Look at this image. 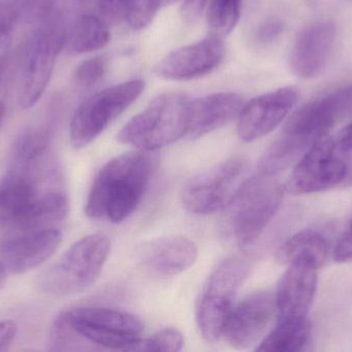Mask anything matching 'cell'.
Instances as JSON below:
<instances>
[{"label": "cell", "mask_w": 352, "mask_h": 352, "mask_svg": "<svg viewBox=\"0 0 352 352\" xmlns=\"http://www.w3.org/2000/svg\"><path fill=\"white\" fill-rule=\"evenodd\" d=\"M18 334V326L12 320L0 322V351H6L14 343Z\"/></svg>", "instance_id": "36"}, {"label": "cell", "mask_w": 352, "mask_h": 352, "mask_svg": "<svg viewBox=\"0 0 352 352\" xmlns=\"http://www.w3.org/2000/svg\"><path fill=\"white\" fill-rule=\"evenodd\" d=\"M144 81H126L103 89L85 99L72 118L70 143L76 149L94 142L144 92Z\"/></svg>", "instance_id": "7"}, {"label": "cell", "mask_w": 352, "mask_h": 352, "mask_svg": "<svg viewBox=\"0 0 352 352\" xmlns=\"http://www.w3.org/2000/svg\"><path fill=\"white\" fill-rule=\"evenodd\" d=\"M190 99L179 92L159 95L118 134L121 144L157 151L186 136Z\"/></svg>", "instance_id": "3"}, {"label": "cell", "mask_w": 352, "mask_h": 352, "mask_svg": "<svg viewBox=\"0 0 352 352\" xmlns=\"http://www.w3.org/2000/svg\"><path fill=\"white\" fill-rule=\"evenodd\" d=\"M337 146L342 152L352 151V122L347 124L336 138Z\"/></svg>", "instance_id": "37"}, {"label": "cell", "mask_w": 352, "mask_h": 352, "mask_svg": "<svg viewBox=\"0 0 352 352\" xmlns=\"http://www.w3.org/2000/svg\"><path fill=\"white\" fill-rule=\"evenodd\" d=\"M19 20L18 12L12 0H0V51L10 48L14 26Z\"/></svg>", "instance_id": "31"}, {"label": "cell", "mask_w": 352, "mask_h": 352, "mask_svg": "<svg viewBox=\"0 0 352 352\" xmlns=\"http://www.w3.org/2000/svg\"><path fill=\"white\" fill-rule=\"evenodd\" d=\"M311 333L309 318L277 320L270 331L256 347V351L297 352L303 351Z\"/></svg>", "instance_id": "24"}, {"label": "cell", "mask_w": 352, "mask_h": 352, "mask_svg": "<svg viewBox=\"0 0 352 352\" xmlns=\"http://www.w3.org/2000/svg\"><path fill=\"white\" fill-rule=\"evenodd\" d=\"M351 105L352 86L333 91L294 112L285 122L283 134L311 146L320 136L329 134L337 120Z\"/></svg>", "instance_id": "14"}, {"label": "cell", "mask_w": 352, "mask_h": 352, "mask_svg": "<svg viewBox=\"0 0 352 352\" xmlns=\"http://www.w3.org/2000/svg\"><path fill=\"white\" fill-rule=\"evenodd\" d=\"M111 249V240L105 234L94 233L82 238L39 276V289L54 297H67L86 291L100 276Z\"/></svg>", "instance_id": "4"}, {"label": "cell", "mask_w": 352, "mask_h": 352, "mask_svg": "<svg viewBox=\"0 0 352 352\" xmlns=\"http://www.w3.org/2000/svg\"><path fill=\"white\" fill-rule=\"evenodd\" d=\"M107 60L102 56L82 61L74 72V82L80 88H91L102 80L107 72Z\"/></svg>", "instance_id": "29"}, {"label": "cell", "mask_w": 352, "mask_h": 352, "mask_svg": "<svg viewBox=\"0 0 352 352\" xmlns=\"http://www.w3.org/2000/svg\"><path fill=\"white\" fill-rule=\"evenodd\" d=\"M283 194L276 176L258 173L248 178L223 210V235L239 247L254 243L278 212Z\"/></svg>", "instance_id": "2"}, {"label": "cell", "mask_w": 352, "mask_h": 352, "mask_svg": "<svg viewBox=\"0 0 352 352\" xmlns=\"http://www.w3.org/2000/svg\"><path fill=\"white\" fill-rule=\"evenodd\" d=\"M198 248L184 236L157 238L142 244L138 251L142 268L152 276L169 278L186 272L196 262Z\"/></svg>", "instance_id": "18"}, {"label": "cell", "mask_w": 352, "mask_h": 352, "mask_svg": "<svg viewBox=\"0 0 352 352\" xmlns=\"http://www.w3.org/2000/svg\"><path fill=\"white\" fill-rule=\"evenodd\" d=\"M329 245L324 237L314 229H303L287 240L276 252L279 264L309 262L320 270L328 260Z\"/></svg>", "instance_id": "22"}, {"label": "cell", "mask_w": 352, "mask_h": 352, "mask_svg": "<svg viewBox=\"0 0 352 352\" xmlns=\"http://www.w3.org/2000/svg\"><path fill=\"white\" fill-rule=\"evenodd\" d=\"M252 269L250 256L236 254L219 262L209 275L196 304L197 326L207 342L221 340L226 320Z\"/></svg>", "instance_id": "5"}, {"label": "cell", "mask_w": 352, "mask_h": 352, "mask_svg": "<svg viewBox=\"0 0 352 352\" xmlns=\"http://www.w3.org/2000/svg\"><path fill=\"white\" fill-rule=\"evenodd\" d=\"M211 0H182L180 14L186 23H195L201 18Z\"/></svg>", "instance_id": "34"}, {"label": "cell", "mask_w": 352, "mask_h": 352, "mask_svg": "<svg viewBox=\"0 0 352 352\" xmlns=\"http://www.w3.org/2000/svg\"><path fill=\"white\" fill-rule=\"evenodd\" d=\"M277 315L276 300L271 291H254L235 304L230 312L221 339L232 349L242 351L263 338Z\"/></svg>", "instance_id": "11"}, {"label": "cell", "mask_w": 352, "mask_h": 352, "mask_svg": "<svg viewBox=\"0 0 352 352\" xmlns=\"http://www.w3.org/2000/svg\"><path fill=\"white\" fill-rule=\"evenodd\" d=\"M158 165L156 151L124 153L105 163L91 186L85 213L121 223L140 206Z\"/></svg>", "instance_id": "1"}, {"label": "cell", "mask_w": 352, "mask_h": 352, "mask_svg": "<svg viewBox=\"0 0 352 352\" xmlns=\"http://www.w3.org/2000/svg\"><path fill=\"white\" fill-rule=\"evenodd\" d=\"M8 271L6 270L3 265L0 262V289H1L4 283H6V279H8Z\"/></svg>", "instance_id": "39"}, {"label": "cell", "mask_w": 352, "mask_h": 352, "mask_svg": "<svg viewBox=\"0 0 352 352\" xmlns=\"http://www.w3.org/2000/svg\"><path fill=\"white\" fill-rule=\"evenodd\" d=\"M225 55L223 39L211 34L202 41L178 48L165 56L155 68V74L164 80H196L217 70Z\"/></svg>", "instance_id": "15"}, {"label": "cell", "mask_w": 352, "mask_h": 352, "mask_svg": "<svg viewBox=\"0 0 352 352\" xmlns=\"http://www.w3.org/2000/svg\"><path fill=\"white\" fill-rule=\"evenodd\" d=\"M8 49L1 50V51H0V82H1L4 72H6V65H8Z\"/></svg>", "instance_id": "38"}, {"label": "cell", "mask_w": 352, "mask_h": 352, "mask_svg": "<svg viewBox=\"0 0 352 352\" xmlns=\"http://www.w3.org/2000/svg\"><path fill=\"white\" fill-rule=\"evenodd\" d=\"M243 0H211L208 6V25L212 34H230L237 26L242 12Z\"/></svg>", "instance_id": "26"}, {"label": "cell", "mask_w": 352, "mask_h": 352, "mask_svg": "<svg viewBox=\"0 0 352 352\" xmlns=\"http://www.w3.org/2000/svg\"><path fill=\"white\" fill-rule=\"evenodd\" d=\"M238 93L219 92L190 101L186 136L195 140L237 119L244 105Z\"/></svg>", "instance_id": "19"}, {"label": "cell", "mask_w": 352, "mask_h": 352, "mask_svg": "<svg viewBox=\"0 0 352 352\" xmlns=\"http://www.w3.org/2000/svg\"><path fill=\"white\" fill-rule=\"evenodd\" d=\"M305 2L309 8H314L318 3V0H305Z\"/></svg>", "instance_id": "41"}, {"label": "cell", "mask_w": 352, "mask_h": 352, "mask_svg": "<svg viewBox=\"0 0 352 352\" xmlns=\"http://www.w3.org/2000/svg\"><path fill=\"white\" fill-rule=\"evenodd\" d=\"M62 242L59 229L16 231L0 238V262L10 275H21L38 268L52 258Z\"/></svg>", "instance_id": "13"}, {"label": "cell", "mask_w": 352, "mask_h": 352, "mask_svg": "<svg viewBox=\"0 0 352 352\" xmlns=\"http://www.w3.org/2000/svg\"><path fill=\"white\" fill-rule=\"evenodd\" d=\"M336 24L316 21L304 27L294 41L289 55L292 74L301 80L316 78L326 68L336 41Z\"/></svg>", "instance_id": "16"}, {"label": "cell", "mask_w": 352, "mask_h": 352, "mask_svg": "<svg viewBox=\"0 0 352 352\" xmlns=\"http://www.w3.org/2000/svg\"><path fill=\"white\" fill-rule=\"evenodd\" d=\"M4 114H6V107H4L3 103L0 101V124H1L2 120H3Z\"/></svg>", "instance_id": "40"}, {"label": "cell", "mask_w": 352, "mask_h": 352, "mask_svg": "<svg viewBox=\"0 0 352 352\" xmlns=\"http://www.w3.org/2000/svg\"><path fill=\"white\" fill-rule=\"evenodd\" d=\"M69 212V200L61 191L39 194L18 222L10 227L16 231H39L54 229Z\"/></svg>", "instance_id": "21"}, {"label": "cell", "mask_w": 352, "mask_h": 352, "mask_svg": "<svg viewBox=\"0 0 352 352\" xmlns=\"http://www.w3.org/2000/svg\"><path fill=\"white\" fill-rule=\"evenodd\" d=\"M336 140L324 134L296 163L285 189L295 196L318 194L340 185L349 175Z\"/></svg>", "instance_id": "10"}, {"label": "cell", "mask_w": 352, "mask_h": 352, "mask_svg": "<svg viewBox=\"0 0 352 352\" xmlns=\"http://www.w3.org/2000/svg\"><path fill=\"white\" fill-rule=\"evenodd\" d=\"M184 338L182 333L175 328L159 331L148 339H142L136 351L177 352L182 351Z\"/></svg>", "instance_id": "28"}, {"label": "cell", "mask_w": 352, "mask_h": 352, "mask_svg": "<svg viewBox=\"0 0 352 352\" xmlns=\"http://www.w3.org/2000/svg\"><path fill=\"white\" fill-rule=\"evenodd\" d=\"M179 0H134L126 22L134 30L148 27L162 8L175 3Z\"/></svg>", "instance_id": "27"}, {"label": "cell", "mask_w": 352, "mask_h": 352, "mask_svg": "<svg viewBox=\"0 0 352 352\" xmlns=\"http://www.w3.org/2000/svg\"><path fill=\"white\" fill-rule=\"evenodd\" d=\"M111 39L109 24L101 17L85 14L66 32L64 48L72 55H80L103 49Z\"/></svg>", "instance_id": "23"}, {"label": "cell", "mask_w": 352, "mask_h": 352, "mask_svg": "<svg viewBox=\"0 0 352 352\" xmlns=\"http://www.w3.org/2000/svg\"><path fill=\"white\" fill-rule=\"evenodd\" d=\"M66 32L61 17L52 14L27 37L19 74V101L24 109L36 105L47 90Z\"/></svg>", "instance_id": "6"}, {"label": "cell", "mask_w": 352, "mask_h": 352, "mask_svg": "<svg viewBox=\"0 0 352 352\" xmlns=\"http://www.w3.org/2000/svg\"><path fill=\"white\" fill-rule=\"evenodd\" d=\"M248 167L245 157L234 156L195 176L180 194L184 208L197 215L223 211L248 179Z\"/></svg>", "instance_id": "9"}, {"label": "cell", "mask_w": 352, "mask_h": 352, "mask_svg": "<svg viewBox=\"0 0 352 352\" xmlns=\"http://www.w3.org/2000/svg\"><path fill=\"white\" fill-rule=\"evenodd\" d=\"M20 22L39 23L53 14L58 0H12Z\"/></svg>", "instance_id": "30"}, {"label": "cell", "mask_w": 352, "mask_h": 352, "mask_svg": "<svg viewBox=\"0 0 352 352\" xmlns=\"http://www.w3.org/2000/svg\"><path fill=\"white\" fill-rule=\"evenodd\" d=\"M299 99V89L285 86L244 103L237 118L238 136L245 143L268 136L285 121Z\"/></svg>", "instance_id": "12"}, {"label": "cell", "mask_w": 352, "mask_h": 352, "mask_svg": "<svg viewBox=\"0 0 352 352\" xmlns=\"http://www.w3.org/2000/svg\"><path fill=\"white\" fill-rule=\"evenodd\" d=\"M285 30V23L280 20H270L265 22L256 32V39L263 45H268L276 41Z\"/></svg>", "instance_id": "35"}, {"label": "cell", "mask_w": 352, "mask_h": 352, "mask_svg": "<svg viewBox=\"0 0 352 352\" xmlns=\"http://www.w3.org/2000/svg\"><path fill=\"white\" fill-rule=\"evenodd\" d=\"M275 293L277 320L309 318L318 289V271L306 262L287 265Z\"/></svg>", "instance_id": "17"}, {"label": "cell", "mask_w": 352, "mask_h": 352, "mask_svg": "<svg viewBox=\"0 0 352 352\" xmlns=\"http://www.w3.org/2000/svg\"><path fill=\"white\" fill-rule=\"evenodd\" d=\"M47 132L45 128H32L23 134L14 147L12 169L35 174L39 161L47 147Z\"/></svg>", "instance_id": "25"}, {"label": "cell", "mask_w": 352, "mask_h": 352, "mask_svg": "<svg viewBox=\"0 0 352 352\" xmlns=\"http://www.w3.org/2000/svg\"><path fill=\"white\" fill-rule=\"evenodd\" d=\"M134 0H99L101 18L109 25L126 21Z\"/></svg>", "instance_id": "32"}, {"label": "cell", "mask_w": 352, "mask_h": 352, "mask_svg": "<svg viewBox=\"0 0 352 352\" xmlns=\"http://www.w3.org/2000/svg\"><path fill=\"white\" fill-rule=\"evenodd\" d=\"M61 314L76 336L105 349L136 351L142 341L144 324L129 312L82 307Z\"/></svg>", "instance_id": "8"}, {"label": "cell", "mask_w": 352, "mask_h": 352, "mask_svg": "<svg viewBox=\"0 0 352 352\" xmlns=\"http://www.w3.org/2000/svg\"><path fill=\"white\" fill-rule=\"evenodd\" d=\"M335 262H352V216L347 221L342 231L339 235L333 251Z\"/></svg>", "instance_id": "33"}, {"label": "cell", "mask_w": 352, "mask_h": 352, "mask_svg": "<svg viewBox=\"0 0 352 352\" xmlns=\"http://www.w3.org/2000/svg\"><path fill=\"white\" fill-rule=\"evenodd\" d=\"M38 196L34 173L10 169L0 181V223L14 227Z\"/></svg>", "instance_id": "20"}]
</instances>
